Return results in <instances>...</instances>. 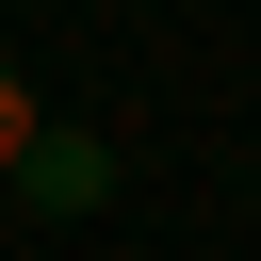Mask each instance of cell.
<instances>
[{
    "mask_svg": "<svg viewBox=\"0 0 261 261\" xmlns=\"http://www.w3.org/2000/svg\"><path fill=\"white\" fill-rule=\"evenodd\" d=\"M0 179H16V196H33V212H65V228H82V212H98V196H114V147H98V130H33V147H16V163H0Z\"/></svg>",
    "mask_w": 261,
    "mask_h": 261,
    "instance_id": "cell-1",
    "label": "cell"
},
{
    "mask_svg": "<svg viewBox=\"0 0 261 261\" xmlns=\"http://www.w3.org/2000/svg\"><path fill=\"white\" fill-rule=\"evenodd\" d=\"M33 130H49V114H33V82H16V65H0V163H16V147H33Z\"/></svg>",
    "mask_w": 261,
    "mask_h": 261,
    "instance_id": "cell-2",
    "label": "cell"
}]
</instances>
